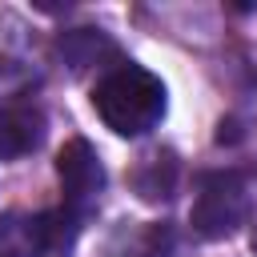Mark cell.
I'll list each match as a JSON object with an SVG mask.
<instances>
[{
  "mask_svg": "<svg viewBox=\"0 0 257 257\" xmlns=\"http://www.w3.org/2000/svg\"><path fill=\"white\" fill-rule=\"evenodd\" d=\"M76 233H80V217L68 213L64 205L60 209H44V213L32 217V237H36L40 253H64V249H72Z\"/></svg>",
  "mask_w": 257,
  "mask_h": 257,
  "instance_id": "cell-5",
  "label": "cell"
},
{
  "mask_svg": "<svg viewBox=\"0 0 257 257\" xmlns=\"http://www.w3.org/2000/svg\"><path fill=\"white\" fill-rule=\"evenodd\" d=\"M56 52L64 56V64L72 72H84L92 60H100L104 52H112V40L104 32H96V28H72V32H64L56 40Z\"/></svg>",
  "mask_w": 257,
  "mask_h": 257,
  "instance_id": "cell-7",
  "label": "cell"
},
{
  "mask_svg": "<svg viewBox=\"0 0 257 257\" xmlns=\"http://www.w3.org/2000/svg\"><path fill=\"white\" fill-rule=\"evenodd\" d=\"M141 201H169L173 189H177V157L173 153H153L145 157V165L137 169L133 177Z\"/></svg>",
  "mask_w": 257,
  "mask_h": 257,
  "instance_id": "cell-6",
  "label": "cell"
},
{
  "mask_svg": "<svg viewBox=\"0 0 257 257\" xmlns=\"http://www.w3.org/2000/svg\"><path fill=\"white\" fill-rule=\"evenodd\" d=\"M44 141V112L36 104H4L0 108V161H16L36 153Z\"/></svg>",
  "mask_w": 257,
  "mask_h": 257,
  "instance_id": "cell-4",
  "label": "cell"
},
{
  "mask_svg": "<svg viewBox=\"0 0 257 257\" xmlns=\"http://www.w3.org/2000/svg\"><path fill=\"white\" fill-rule=\"evenodd\" d=\"M0 257H40L32 237V217H20V213L0 217Z\"/></svg>",
  "mask_w": 257,
  "mask_h": 257,
  "instance_id": "cell-8",
  "label": "cell"
},
{
  "mask_svg": "<svg viewBox=\"0 0 257 257\" xmlns=\"http://www.w3.org/2000/svg\"><path fill=\"white\" fill-rule=\"evenodd\" d=\"M169 241H173L169 225H149V229L137 237L133 253H124V257H165V253H169Z\"/></svg>",
  "mask_w": 257,
  "mask_h": 257,
  "instance_id": "cell-9",
  "label": "cell"
},
{
  "mask_svg": "<svg viewBox=\"0 0 257 257\" xmlns=\"http://www.w3.org/2000/svg\"><path fill=\"white\" fill-rule=\"evenodd\" d=\"M56 177H60V193H64V209L76 213L80 221L92 217L100 193H104V165L96 157V149L84 137L64 141V149L56 153Z\"/></svg>",
  "mask_w": 257,
  "mask_h": 257,
  "instance_id": "cell-3",
  "label": "cell"
},
{
  "mask_svg": "<svg viewBox=\"0 0 257 257\" xmlns=\"http://www.w3.org/2000/svg\"><path fill=\"white\" fill-rule=\"evenodd\" d=\"M249 213H253V177L241 169H217L201 177L189 225L205 241H225L249 221Z\"/></svg>",
  "mask_w": 257,
  "mask_h": 257,
  "instance_id": "cell-2",
  "label": "cell"
},
{
  "mask_svg": "<svg viewBox=\"0 0 257 257\" xmlns=\"http://www.w3.org/2000/svg\"><path fill=\"white\" fill-rule=\"evenodd\" d=\"M92 108L116 137H145L161 124V116L169 108V92L157 72L124 60L96 80Z\"/></svg>",
  "mask_w": 257,
  "mask_h": 257,
  "instance_id": "cell-1",
  "label": "cell"
}]
</instances>
